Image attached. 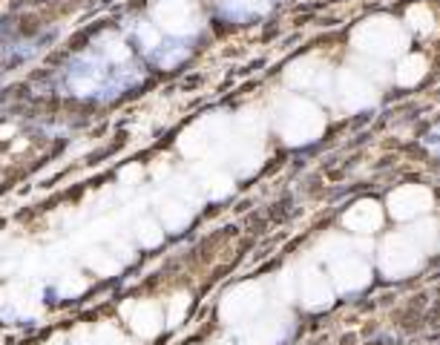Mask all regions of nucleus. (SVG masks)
<instances>
[{
	"mask_svg": "<svg viewBox=\"0 0 440 345\" xmlns=\"http://www.w3.org/2000/svg\"><path fill=\"white\" fill-rule=\"evenodd\" d=\"M426 147H429L434 156H440V124L432 129V133H426Z\"/></svg>",
	"mask_w": 440,
	"mask_h": 345,
	"instance_id": "obj_1",
	"label": "nucleus"
}]
</instances>
